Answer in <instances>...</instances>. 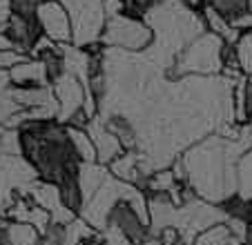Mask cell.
Instances as JSON below:
<instances>
[{
  "instance_id": "12",
  "label": "cell",
  "mask_w": 252,
  "mask_h": 245,
  "mask_svg": "<svg viewBox=\"0 0 252 245\" xmlns=\"http://www.w3.org/2000/svg\"><path fill=\"white\" fill-rule=\"evenodd\" d=\"M7 76H9L11 87H47L49 85L47 67H45L43 61H36V58H27V61L18 62L16 67H11L7 71Z\"/></svg>"
},
{
  "instance_id": "22",
  "label": "cell",
  "mask_w": 252,
  "mask_h": 245,
  "mask_svg": "<svg viewBox=\"0 0 252 245\" xmlns=\"http://www.w3.org/2000/svg\"><path fill=\"white\" fill-rule=\"evenodd\" d=\"M186 2H188V5H192V7H194V9H196V7H199L201 2H203V0H186Z\"/></svg>"
},
{
  "instance_id": "21",
  "label": "cell",
  "mask_w": 252,
  "mask_h": 245,
  "mask_svg": "<svg viewBox=\"0 0 252 245\" xmlns=\"http://www.w3.org/2000/svg\"><path fill=\"white\" fill-rule=\"evenodd\" d=\"M119 2H121V9H123V14L143 18V16L148 14L150 9H154V7H157L161 0H119Z\"/></svg>"
},
{
  "instance_id": "11",
  "label": "cell",
  "mask_w": 252,
  "mask_h": 245,
  "mask_svg": "<svg viewBox=\"0 0 252 245\" xmlns=\"http://www.w3.org/2000/svg\"><path fill=\"white\" fill-rule=\"evenodd\" d=\"M85 132L90 134L92 143H94V150H96V163H100V165H110L112 160L116 158V156L123 154V145H121V141L114 136V134L110 132V127L105 125V121L96 114L94 118H92L90 122H87Z\"/></svg>"
},
{
  "instance_id": "17",
  "label": "cell",
  "mask_w": 252,
  "mask_h": 245,
  "mask_svg": "<svg viewBox=\"0 0 252 245\" xmlns=\"http://www.w3.org/2000/svg\"><path fill=\"white\" fill-rule=\"evenodd\" d=\"M212 9L234 27V23L250 14V0H208Z\"/></svg>"
},
{
  "instance_id": "9",
  "label": "cell",
  "mask_w": 252,
  "mask_h": 245,
  "mask_svg": "<svg viewBox=\"0 0 252 245\" xmlns=\"http://www.w3.org/2000/svg\"><path fill=\"white\" fill-rule=\"evenodd\" d=\"M33 18L38 23L40 33L56 45H71V25L69 16L58 0H45L36 7Z\"/></svg>"
},
{
  "instance_id": "14",
  "label": "cell",
  "mask_w": 252,
  "mask_h": 245,
  "mask_svg": "<svg viewBox=\"0 0 252 245\" xmlns=\"http://www.w3.org/2000/svg\"><path fill=\"white\" fill-rule=\"evenodd\" d=\"M196 9H199L201 20H203V25H205V31L214 33V36H219L225 45H234V43H237V38H239V33H241V29L232 27V25H230L225 18H221V16L212 9V5H210L208 0H203Z\"/></svg>"
},
{
  "instance_id": "15",
  "label": "cell",
  "mask_w": 252,
  "mask_h": 245,
  "mask_svg": "<svg viewBox=\"0 0 252 245\" xmlns=\"http://www.w3.org/2000/svg\"><path fill=\"white\" fill-rule=\"evenodd\" d=\"M107 176H110V172H107L105 165H100V163H81L76 181H78V189H81V196H83V205L94 196L96 189L103 185V181Z\"/></svg>"
},
{
  "instance_id": "7",
  "label": "cell",
  "mask_w": 252,
  "mask_h": 245,
  "mask_svg": "<svg viewBox=\"0 0 252 245\" xmlns=\"http://www.w3.org/2000/svg\"><path fill=\"white\" fill-rule=\"evenodd\" d=\"M105 230L119 234L129 245H143L148 239H152L150 236V221L127 201L116 203V208L110 212Z\"/></svg>"
},
{
  "instance_id": "2",
  "label": "cell",
  "mask_w": 252,
  "mask_h": 245,
  "mask_svg": "<svg viewBox=\"0 0 252 245\" xmlns=\"http://www.w3.org/2000/svg\"><path fill=\"white\" fill-rule=\"evenodd\" d=\"M143 20L152 29V45L145 49V58L161 67H172L174 58L205 31L201 14L186 0H161Z\"/></svg>"
},
{
  "instance_id": "13",
  "label": "cell",
  "mask_w": 252,
  "mask_h": 245,
  "mask_svg": "<svg viewBox=\"0 0 252 245\" xmlns=\"http://www.w3.org/2000/svg\"><path fill=\"white\" fill-rule=\"evenodd\" d=\"M107 172L110 176L114 179L123 181V183H129V185H136V187L143 189V183H145V176H143V170H141V156H138L136 150H125L121 156H116L107 165Z\"/></svg>"
},
{
  "instance_id": "4",
  "label": "cell",
  "mask_w": 252,
  "mask_h": 245,
  "mask_svg": "<svg viewBox=\"0 0 252 245\" xmlns=\"http://www.w3.org/2000/svg\"><path fill=\"white\" fill-rule=\"evenodd\" d=\"M69 16L71 25V45L76 47H92L100 45L107 11L105 0H58Z\"/></svg>"
},
{
  "instance_id": "3",
  "label": "cell",
  "mask_w": 252,
  "mask_h": 245,
  "mask_svg": "<svg viewBox=\"0 0 252 245\" xmlns=\"http://www.w3.org/2000/svg\"><path fill=\"white\" fill-rule=\"evenodd\" d=\"M223 52H225L223 40L210 31H203L174 58V62L170 67V74L174 78L221 76V71H223Z\"/></svg>"
},
{
  "instance_id": "10",
  "label": "cell",
  "mask_w": 252,
  "mask_h": 245,
  "mask_svg": "<svg viewBox=\"0 0 252 245\" xmlns=\"http://www.w3.org/2000/svg\"><path fill=\"white\" fill-rule=\"evenodd\" d=\"M0 31L9 38L14 49L20 54H29V49L33 47V43H36L40 36V27L33 16L11 14V11H9V16H7L5 25L0 27Z\"/></svg>"
},
{
  "instance_id": "24",
  "label": "cell",
  "mask_w": 252,
  "mask_h": 245,
  "mask_svg": "<svg viewBox=\"0 0 252 245\" xmlns=\"http://www.w3.org/2000/svg\"><path fill=\"white\" fill-rule=\"evenodd\" d=\"M0 132H2V127H0ZM0 156H2V150H0Z\"/></svg>"
},
{
  "instance_id": "23",
  "label": "cell",
  "mask_w": 252,
  "mask_h": 245,
  "mask_svg": "<svg viewBox=\"0 0 252 245\" xmlns=\"http://www.w3.org/2000/svg\"><path fill=\"white\" fill-rule=\"evenodd\" d=\"M248 134H250V150H252V118H250V122H248Z\"/></svg>"
},
{
  "instance_id": "20",
  "label": "cell",
  "mask_w": 252,
  "mask_h": 245,
  "mask_svg": "<svg viewBox=\"0 0 252 245\" xmlns=\"http://www.w3.org/2000/svg\"><path fill=\"white\" fill-rule=\"evenodd\" d=\"M237 196L252 201V150L237 160Z\"/></svg>"
},
{
  "instance_id": "5",
  "label": "cell",
  "mask_w": 252,
  "mask_h": 245,
  "mask_svg": "<svg viewBox=\"0 0 252 245\" xmlns=\"http://www.w3.org/2000/svg\"><path fill=\"white\" fill-rule=\"evenodd\" d=\"M100 45L105 49H119V52L143 54L152 45V29L148 23L136 16H127L123 11L110 16L105 23Z\"/></svg>"
},
{
  "instance_id": "19",
  "label": "cell",
  "mask_w": 252,
  "mask_h": 245,
  "mask_svg": "<svg viewBox=\"0 0 252 245\" xmlns=\"http://www.w3.org/2000/svg\"><path fill=\"white\" fill-rule=\"evenodd\" d=\"M190 245H237V241L225 223H217V225L199 232Z\"/></svg>"
},
{
  "instance_id": "8",
  "label": "cell",
  "mask_w": 252,
  "mask_h": 245,
  "mask_svg": "<svg viewBox=\"0 0 252 245\" xmlns=\"http://www.w3.org/2000/svg\"><path fill=\"white\" fill-rule=\"evenodd\" d=\"M52 94L58 103V116L56 122L61 125H69V121L85 107V85L71 71H63L61 76L49 83Z\"/></svg>"
},
{
  "instance_id": "18",
  "label": "cell",
  "mask_w": 252,
  "mask_h": 245,
  "mask_svg": "<svg viewBox=\"0 0 252 245\" xmlns=\"http://www.w3.org/2000/svg\"><path fill=\"white\" fill-rule=\"evenodd\" d=\"M232 47V56L237 61V67L243 76H252V31H241L237 38V43L230 45Z\"/></svg>"
},
{
  "instance_id": "1",
  "label": "cell",
  "mask_w": 252,
  "mask_h": 245,
  "mask_svg": "<svg viewBox=\"0 0 252 245\" xmlns=\"http://www.w3.org/2000/svg\"><path fill=\"white\" fill-rule=\"evenodd\" d=\"M250 150L248 125H241L237 138H223L210 134L201 138L181 154L183 183L194 192V196L208 203L221 205L237 194V160Z\"/></svg>"
},
{
  "instance_id": "6",
  "label": "cell",
  "mask_w": 252,
  "mask_h": 245,
  "mask_svg": "<svg viewBox=\"0 0 252 245\" xmlns=\"http://www.w3.org/2000/svg\"><path fill=\"white\" fill-rule=\"evenodd\" d=\"M36 172L23 156H0V216L11 208L16 196L27 192Z\"/></svg>"
},
{
  "instance_id": "16",
  "label": "cell",
  "mask_w": 252,
  "mask_h": 245,
  "mask_svg": "<svg viewBox=\"0 0 252 245\" xmlns=\"http://www.w3.org/2000/svg\"><path fill=\"white\" fill-rule=\"evenodd\" d=\"M65 129H67V138H69L71 150H74L76 158L81 163H96V150H94V143H92L90 134L85 129L69 127V125H65Z\"/></svg>"
}]
</instances>
